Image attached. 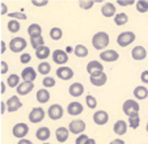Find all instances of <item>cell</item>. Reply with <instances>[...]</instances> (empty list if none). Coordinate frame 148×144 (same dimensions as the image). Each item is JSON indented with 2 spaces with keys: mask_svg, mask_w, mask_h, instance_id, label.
Returning a JSON list of instances; mask_svg holds the SVG:
<instances>
[{
  "mask_svg": "<svg viewBox=\"0 0 148 144\" xmlns=\"http://www.w3.org/2000/svg\"><path fill=\"white\" fill-rule=\"evenodd\" d=\"M46 114H47V113H45V109L41 108V106H38V108H33L30 110V113H29V115H28L29 122H32V123L42 122V121L45 119Z\"/></svg>",
  "mask_w": 148,
  "mask_h": 144,
  "instance_id": "obj_8",
  "label": "cell"
},
{
  "mask_svg": "<svg viewBox=\"0 0 148 144\" xmlns=\"http://www.w3.org/2000/svg\"><path fill=\"white\" fill-rule=\"evenodd\" d=\"M56 84V80L54 77H51V76H46V77H43V80H42V85H43V88L49 89V88H54Z\"/></svg>",
  "mask_w": 148,
  "mask_h": 144,
  "instance_id": "obj_38",
  "label": "cell"
},
{
  "mask_svg": "<svg viewBox=\"0 0 148 144\" xmlns=\"http://www.w3.org/2000/svg\"><path fill=\"white\" fill-rule=\"evenodd\" d=\"M51 50H50V47L49 46H42V47H39V49H37L36 50V56H37V59H41L42 62H45V59H47L49 56L51 55Z\"/></svg>",
  "mask_w": 148,
  "mask_h": 144,
  "instance_id": "obj_26",
  "label": "cell"
},
{
  "mask_svg": "<svg viewBox=\"0 0 148 144\" xmlns=\"http://www.w3.org/2000/svg\"><path fill=\"white\" fill-rule=\"evenodd\" d=\"M51 58H53L54 63L58 64L59 67H62V66H66V63L68 62V54L66 53L64 50L56 49V50L53 51V54H51Z\"/></svg>",
  "mask_w": 148,
  "mask_h": 144,
  "instance_id": "obj_9",
  "label": "cell"
},
{
  "mask_svg": "<svg viewBox=\"0 0 148 144\" xmlns=\"http://www.w3.org/2000/svg\"><path fill=\"white\" fill-rule=\"evenodd\" d=\"M129 22V16L125 12H121V13H117L114 17V24L117 26H123Z\"/></svg>",
  "mask_w": 148,
  "mask_h": 144,
  "instance_id": "obj_32",
  "label": "cell"
},
{
  "mask_svg": "<svg viewBox=\"0 0 148 144\" xmlns=\"http://www.w3.org/2000/svg\"><path fill=\"white\" fill-rule=\"evenodd\" d=\"M1 75H5L7 72H8V63L7 62H4V60H1Z\"/></svg>",
  "mask_w": 148,
  "mask_h": 144,
  "instance_id": "obj_47",
  "label": "cell"
},
{
  "mask_svg": "<svg viewBox=\"0 0 148 144\" xmlns=\"http://www.w3.org/2000/svg\"><path fill=\"white\" fill-rule=\"evenodd\" d=\"M84 85L81 83H79V81H76V83H72L70 86H68V93H70V96H72V97L75 98H79L81 97L84 94Z\"/></svg>",
  "mask_w": 148,
  "mask_h": 144,
  "instance_id": "obj_17",
  "label": "cell"
},
{
  "mask_svg": "<svg viewBox=\"0 0 148 144\" xmlns=\"http://www.w3.org/2000/svg\"><path fill=\"white\" fill-rule=\"evenodd\" d=\"M135 7H136V11L139 13H145V12H148V0H139V1H136Z\"/></svg>",
  "mask_w": 148,
  "mask_h": 144,
  "instance_id": "obj_37",
  "label": "cell"
},
{
  "mask_svg": "<svg viewBox=\"0 0 148 144\" xmlns=\"http://www.w3.org/2000/svg\"><path fill=\"white\" fill-rule=\"evenodd\" d=\"M29 134V126L24 122H18L12 127V135L14 138H17L18 140L21 139H25V136Z\"/></svg>",
  "mask_w": 148,
  "mask_h": 144,
  "instance_id": "obj_6",
  "label": "cell"
},
{
  "mask_svg": "<svg viewBox=\"0 0 148 144\" xmlns=\"http://www.w3.org/2000/svg\"><path fill=\"white\" fill-rule=\"evenodd\" d=\"M17 144H33L32 143V140H29V139H21V140H18V143Z\"/></svg>",
  "mask_w": 148,
  "mask_h": 144,
  "instance_id": "obj_51",
  "label": "cell"
},
{
  "mask_svg": "<svg viewBox=\"0 0 148 144\" xmlns=\"http://www.w3.org/2000/svg\"><path fill=\"white\" fill-rule=\"evenodd\" d=\"M134 97H135V100H138V101H142V100H145V98L148 97V89L145 88L144 85H138V86H135V89H134Z\"/></svg>",
  "mask_w": 148,
  "mask_h": 144,
  "instance_id": "obj_25",
  "label": "cell"
},
{
  "mask_svg": "<svg viewBox=\"0 0 148 144\" xmlns=\"http://www.w3.org/2000/svg\"><path fill=\"white\" fill-rule=\"evenodd\" d=\"M145 130H147V132H148V123H147V126H145Z\"/></svg>",
  "mask_w": 148,
  "mask_h": 144,
  "instance_id": "obj_56",
  "label": "cell"
},
{
  "mask_svg": "<svg viewBox=\"0 0 148 144\" xmlns=\"http://www.w3.org/2000/svg\"><path fill=\"white\" fill-rule=\"evenodd\" d=\"M88 140H89L88 135H85V134H81V135H79L77 138H76L75 144H87Z\"/></svg>",
  "mask_w": 148,
  "mask_h": 144,
  "instance_id": "obj_43",
  "label": "cell"
},
{
  "mask_svg": "<svg viewBox=\"0 0 148 144\" xmlns=\"http://www.w3.org/2000/svg\"><path fill=\"white\" fill-rule=\"evenodd\" d=\"M95 3H96L95 0H87V1H85V0H80V1H79V7H80L81 9H90L95 5Z\"/></svg>",
  "mask_w": 148,
  "mask_h": 144,
  "instance_id": "obj_41",
  "label": "cell"
},
{
  "mask_svg": "<svg viewBox=\"0 0 148 144\" xmlns=\"http://www.w3.org/2000/svg\"><path fill=\"white\" fill-rule=\"evenodd\" d=\"M109 144H126V143L122 140V139H114V140H112Z\"/></svg>",
  "mask_w": 148,
  "mask_h": 144,
  "instance_id": "obj_50",
  "label": "cell"
},
{
  "mask_svg": "<svg viewBox=\"0 0 148 144\" xmlns=\"http://www.w3.org/2000/svg\"><path fill=\"white\" fill-rule=\"evenodd\" d=\"M83 111H84V106H83V104H80L79 101H72V102H70L67 105V113L72 117L80 115Z\"/></svg>",
  "mask_w": 148,
  "mask_h": 144,
  "instance_id": "obj_18",
  "label": "cell"
},
{
  "mask_svg": "<svg viewBox=\"0 0 148 144\" xmlns=\"http://www.w3.org/2000/svg\"><path fill=\"white\" fill-rule=\"evenodd\" d=\"M0 46H1V54H4L7 51V43L4 41H1V45H0Z\"/></svg>",
  "mask_w": 148,
  "mask_h": 144,
  "instance_id": "obj_53",
  "label": "cell"
},
{
  "mask_svg": "<svg viewBox=\"0 0 148 144\" xmlns=\"http://www.w3.org/2000/svg\"><path fill=\"white\" fill-rule=\"evenodd\" d=\"M36 98L39 104H46L50 101V92L47 91L46 88H42L39 91H37V94H36Z\"/></svg>",
  "mask_w": 148,
  "mask_h": 144,
  "instance_id": "obj_27",
  "label": "cell"
},
{
  "mask_svg": "<svg viewBox=\"0 0 148 144\" xmlns=\"http://www.w3.org/2000/svg\"><path fill=\"white\" fill-rule=\"evenodd\" d=\"M50 38L53 39V41H59V39H62V37H63V30H62L60 28H51L50 30Z\"/></svg>",
  "mask_w": 148,
  "mask_h": 144,
  "instance_id": "obj_35",
  "label": "cell"
},
{
  "mask_svg": "<svg viewBox=\"0 0 148 144\" xmlns=\"http://www.w3.org/2000/svg\"><path fill=\"white\" fill-rule=\"evenodd\" d=\"M51 136V131L49 127H46V126H42V127H39L38 130L36 131V138L38 139L39 141H42V143H45V141H47L49 139H50Z\"/></svg>",
  "mask_w": 148,
  "mask_h": 144,
  "instance_id": "obj_22",
  "label": "cell"
},
{
  "mask_svg": "<svg viewBox=\"0 0 148 144\" xmlns=\"http://www.w3.org/2000/svg\"><path fill=\"white\" fill-rule=\"evenodd\" d=\"M21 84V76L17 75V73H12V75L8 76V79H7V85L9 86V88H16Z\"/></svg>",
  "mask_w": 148,
  "mask_h": 144,
  "instance_id": "obj_29",
  "label": "cell"
},
{
  "mask_svg": "<svg viewBox=\"0 0 148 144\" xmlns=\"http://www.w3.org/2000/svg\"><path fill=\"white\" fill-rule=\"evenodd\" d=\"M100 59L102 62H106V63H113V62H115V60H118V59H119V54H118L115 50L106 49V50L101 51Z\"/></svg>",
  "mask_w": 148,
  "mask_h": 144,
  "instance_id": "obj_10",
  "label": "cell"
},
{
  "mask_svg": "<svg viewBox=\"0 0 148 144\" xmlns=\"http://www.w3.org/2000/svg\"><path fill=\"white\" fill-rule=\"evenodd\" d=\"M32 4H33L34 7H45V5L49 4V1L47 0H33Z\"/></svg>",
  "mask_w": 148,
  "mask_h": 144,
  "instance_id": "obj_45",
  "label": "cell"
},
{
  "mask_svg": "<svg viewBox=\"0 0 148 144\" xmlns=\"http://www.w3.org/2000/svg\"><path fill=\"white\" fill-rule=\"evenodd\" d=\"M8 46H9V50H11L12 53L18 54V53H23V51L26 49L28 42H26L25 38H23V37H14V38H12L11 41H9Z\"/></svg>",
  "mask_w": 148,
  "mask_h": 144,
  "instance_id": "obj_2",
  "label": "cell"
},
{
  "mask_svg": "<svg viewBox=\"0 0 148 144\" xmlns=\"http://www.w3.org/2000/svg\"><path fill=\"white\" fill-rule=\"evenodd\" d=\"M30 60H32V55L29 53H24L20 56V63L21 64H28L30 63Z\"/></svg>",
  "mask_w": 148,
  "mask_h": 144,
  "instance_id": "obj_42",
  "label": "cell"
},
{
  "mask_svg": "<svg viewBox=\"0 0 148 144\" xmlns=\"http://www.w3.org/2000/svg\"><path fill=\"white\" fill-rule=\"evenodd\" d=\"M28 34L30 38H37V37H42V28L39 24H30L28 26Z\"/></svg>",
  "mask_w": 148,
  "mask_h": 144,
  "instance_id": "obj_28",
  "label": "cell"
},
{
  "mask_svg": "<svg viewBox=\"0 0 148 144\" xmlns=\"http://www.w3.org/2000/svg\"><path fill=\"white\" fill-rule=\"evenodd\" d=\"M131 56L134 60H144L147 58V50L144 46H135L131 50Z\"/></svg>",
  "mask_w": 148,
  "mask_h": 144,
  "instance_id": "obj_21",
  "label": "cell"
},
{
  "mask_svg": "<svg viewBox=\"0 0 148 144\" xmlns=\"http://www.w3.org/2000/svg\"><path fill=\"white\" fill-rule=\"evenodd\" d=\"M89 81H90V84L95 86H103L108 81V75L105 72H100V73L89 76Z\"/></svg>",
  "mask_w": 148,
  "mask_h": 144,
  "instance_id": "obj_16",
  "label": "cell"
},
{
  "mask_svg": "<svg viewBox=\"0 0 148 144\" xmlns=\"http://www.w3.org/2000/svg\"><path fill=\"white\" fill-rule=\"evenodd\" d=\"M117 4L118 5H122V7H129V5L136 4V1H134V0H118Z\"/></svg>",
  "mask_w": 148,
  "mask_h": 144,
  "instance_id": "obj_44",
  "label": "cell"
},
{
  "mask_svg": "<svg viewBox=\"0 0 148 144\" xmlns=\"http://www.w3.org/2000/svg\"><path fill=\"white\" fill-rule=\"evenodd\" d=\"M5 104H7L8 113H14V111H17L18 109L23 108V102L20 101L18 96H12V97H9L8 100L5 101Z\"/></svg>",
  "mask_w": 148,
  "mask_h": 144,
  "instance_id": "obj_12",
  "label": "cell"
},
{
  "mask_svg": "<svg viewBox=\"0 0 148 144\" xmlns=\"http://www.w3.org/2000/svg\"><path fill=\"white\" fill-rule=\"evenodd\" d=\"M140 80H142V83L148 84V69H145V71L142 72V75H140Z\"/></svg>",
  "mask_w": 148,
  "mask_h": 144,
  "instance_id": "obj_46",
  "label": "cell"
},
{
  "mask_svg": "<svg viewBox=\"0 0 148 144\" xmlns=\"http://www.w3.org/2000/svg\"><path fill=\"white\" fill-rule=\"evenodd\" d=\"M41 144H50V143H46V141H45V143H41Z\"/></svg>",
  "mask_w": 148,
  "mask_h": 144,
  "instance_id": "obj_57",
  "label": "cell"
},
{
  "mask_svg": "<svg viewBox=\"0 0 148 144\" xmlns=\"http://www.w3.org/2000/svg\"><path fill=\"white\" fill-rule=\"evenodd\" d=\"M122 110L125 113V115L127 117L136 115V114H139V110H140L139 102L135 100H126L122 105Z\"/></svg>",
  "mask_w": 148,
  "mask_h": 144,
  "instance_id": "obj_3",
  "label": "cell"
},
{
  "mask_svg": "<svg viewBox=\"0 0 148 144\" xmlns=\"http://www.w3.org/2000/svg\"><path fill=\"white\" fill-rule=\"evenodd\" d=\"M0 109H1V111H0V113H1V115H3V114H5L7 111H8V109H7V104L3 102V101H1V104H0Z\"/></svg>",
  "mask_w": 148,
  "mask_h": 144,
  "instance_id": "obj_49",
  "label": "cell"
},
{
  "mask_svg": "<svg viewBox=\"0 0 148 144\" xmlns=\"http://www.w3.org/2000/svg\"><path fill=\"white\" fill-rule=\"evenodd\" d=\"M110 43V37L106 32H97L92 37V46L96 50H106V47Z\"/></svg>",
  "mask_w": 148,
  "mask_h": 144,
  "instance_id": "obj_1",
  "label": "cell"
},
{
  "mask_svg": "<svg viewBox=\"0 0 148 144\" xmlns=\"http://www.w3.org/2000/svg\"><path fill=\"white\" fill-rule=\"evenodd\" d=\"M87 144H97V143H96V140H95V139L89 138V140H88V143H87Z\"/></svg>",
  "mask_w": 148,
  "mask_h": 144,
  "instance_id": "obj_54",
  "label": "cell"
},
{
  "mask_svg": "<svg viewBox=\"0 0 148 144\" xmlns=\"http://www.w3.org/2000/svg\"><path fill=\"white\" fill-rule=\"evenodd\" d=\"M135 39H136V36H135L134 32H122L117 37V43L121 47H127L131 43H134Z\"/></svg>",
  "mask_w": 148,
  "mask_h": 144,
  "instance_id": "obj_4",
  "label": "cell"
},
{
  "mask_svg": "<svg viewBox=\"0 0 148 144\" xmlns=\"http://www.w3.org/2000/svg\"><path fill=\"white\" fill-rule=\"evenodd\" d=\"M70 130L68 127H58L55 131V138L58 140V143H64V141L68 140V136H70Z\"/></svg>",
  "mask_w": 148,
  "mask_h": 144,
  "instance_id": "obj_23",
  "label": "cell"
},
{
  "mask_svg": "<svg viewBox=\"0 0 148 144\" xmlns=\"http://www.w3.org/2000/svg\"><path fill=\"white\" fill-rule=\"evenodd\" d=\"M46 113H47V117L51 121H59V119H62L63 115H64V109H63L62 105H59V104H53L47 109Z\"/></svg>",
  "mask_w": 148,
  "mask_h": 144,
  "instance_id": "obj_5",
  "label": "cell"
},
{
  "mask_svg": "<svg viewBox=\"0 0 148 144\" xmlns=\"http://www.w3.org/2000/svg\"><path fill=\"white\" fill-rule=\"evenodd\" d=\"M56 77L60 79V80H71L73 77V69L71 67H67V66H62L56 69Z\"/></svg>",
  "mask_w": 148,
  "mask_h": 144,
  "instance_id": "obj_11",
  "label": "cell"
},
{
  "mask_svg": "<svg viewBox=\"0 0 148 144\" xmlns=\"http://www.w3.org/2000/svg\"><path fill=\"white\" fill-rule=\"evenodd\" d=\"M93 122H95L97 126L106 125V123L109 122V114H108L105 110L95 111V114H93Z\"/></svg>",
  "mask_w": 148,
  "mask_h": 144,
  "instance_id": "obj_15",
  "label": "cell"
},
{
  "mask_svg": "<svg viewBox=\"0 0 148 144\" xmlns=\"http://www.w3.org/2000/svg\"><path fill=\"white\" fill-rule=\"evenodd\" d=\"M34 89V83H28V81H21L18 86H17L16 92L17 96H28L32 91Z\"/></svg>",
  "mask_w": 148,
  "mask_h": 144,
  "instance_id": "obj_20",
  "label": "cell"
},
{
  "mask_svg": "<svg viewBox=\"0 0 148 144\" xmlns=\"http://www.w3.org/2000/svg\"><path fill=\"white\" fill-rule=\"evenodd\" d=\"M0 7H1V16L9 14V13H8V7H7L5 3H1V4H0Z\"/></svg>",
  "mask_w": 148,
  "mask_h": 144,
  "instance_id": "obj_48",
  "label": "cell"
},
{
  "mask_svg": "<svg viewBox=\"0 0 148 144\" xmlns=\"http://www.w3.org/2000/svg\"><path fill=\"white\" fill-rule=\"evenodd\" d=\"M30 46L33 47L34 50L39 49V47L45 46V39L43 37H37V38H30Z\"/></svg>",
  "mask_w": 148,
  "mask_h": 144,
  "instance_id": "obj_36",
  "label": "cell"
},
{
  "mask_svg": "<svg viewBox=\"0 0 148 144\" xmlns=\"http://www.w3.org/2000/svg\"><path fill=\"white\" fill-rule=\"evenodd\" d=\"M101 14H102L103 17H106V19H110V17L114 19L115 14H117V8H115V5L112 1L103 3V5L101 7Z\"/></svg>",
  "mask_w": 148,
  "mask_h": 144,
  "instance_id": "obj_13",
  "label": "cell"
},
{
  "mask_svg": "<svg viewBox=\"0 0 148 144\" xmlns=\"http://www.w3.org/2000/svg\"><path fill=\"white\" fill-rule=\"evenodd\" d=\"M37 72L38 73H41V75H43L46 77V76H49V73L51 72V64L49 63V62H41V63L38 64V67H37Z\"/></svg>",
  "mask_w": 148,
  "mask_h": 144,
  "instance_id": "obj_30",
  "label": "cell"
},
{
  "mask_svg": "<svg viewBox=\"0 0 148 144\" xmlns=\"http://www.w3.org/2000/svg\"><path fill=\"white\" fill-rule=\"evenodd\" d=\"M5 88H7V84H4L3 81H1V84H0V92H1V94L5 93Z\"/></svg>",
  "mask_w": 148,
  "mask_h": 144,
  "instance_id": "obj_52",
  "label": "cell"
},
{
  "mask_svg": "<svg viewBox=\"0 0 148 144\" xmlns=\"http://www.w3.org/2000/svg\"><path fill=\"white\" fill-rule=\"evenodd\" d=\"M87 72L89 73V76L96 75V73H100V72H103V66L101 62L97 60H90L89 63L87 64Z\"/></svg>",
  "mask_w": 148,
  "mask_h": 144,
  "instance_id": "obj_19",
  "label": "cell"
},
{
  "mask_svg": "<svg viewBox=\"0 0 148 144\" xmlns=\"http://www.w3.org/2000/svg\"><path fill=\"white\" fill-rule=\"evenodd\" d=\"M127 125H129L130 128H132V130H136V128L140 126V117H139V114L129 117V122H127Z\"/></svg>",
  "mask_w": 148,
  "mask_h": 144,
  "instance_id": "obj_33",
  "label": "cell"
},
{
  "mask_svg": "<svg viewBox=\"0 0 148 144\" xmlns=\"http://www.w3.org/2000/svg\"><path fill=\"white\" fill-rule=\"evenodd\" d=\"M73 54H75L77 58H87L89 51H88L87 46H84V45H76L73 47Z\"/></svg>",
  "mask_w": 148,
  "mask_h": 144,
  "instance_id": "obj_31",
  "label": "cell"
},
{
  "mask_svg": "<svg viewBox=\"0 0 148 144\" xmlns=\"http://www.w3.org/2000/svg\"><path fill=\"white\" fill-rule=\"evenodd\" d=\"M68 53H73V50H72V47H71V46L67 47V54H68Z\"/></svg>",
  "mask_w": 148,
  "mask_h": 144,
  "instance_id": "obj_55",
  "label": "cell"
},
{
  "mask_svg": "<svg viewBox=\"0 0 148 144\" xmlns=\"http://www.w3.org/2000/svg\"><path fill=\"white\" fill-rule=\"evenodd\" d=\"M127 128H129L127 122H126V121H122V119L117 121V122L114 123V126H113V131H114V134H117L118 136L125 135V134L127 132Z\"/></svg>",
  "mask_w": 148,
  "mask_h": 144,
  "instance_id": "obj_24",
  "label": "cell"
},
{
  "mask_svg": "<svg viewBox=\"0 0 148 144\" xmlns=\"http://www.w3.org/2000/svg\"><path fill=\"white\" fill-rule=\"evenodd\" d=\"M85 128H87V125H85V122L81 121V119H73V121L70 122V125H68L70 132L73 134V135H77V136L84 134Z\"/></svg>",
  "mask_w": 148,
  "mask_h": 144,
  "instance_id": "obj_7",
  "label": "cell"
},
{
  "mask_svg": "<svg viewBox=\"0 0 148 144\" xmlns=\"http://www.w3.org/2000/svg\"><path fill=\"white\" fill-rule=\"evenodd\" d=\"M21 80L28 81V83H34V80L37 79V71L33 67H25L21 72Z\"/></svg>",
  "mask_w": 148,
  "mask_h": 144,
  "instance_id": "obj_14",
  "label": "cell"
},
{
  "mask_svg": "<svg viewBox=\"0 0 148 144\" xmlns=\"http://www.w3.org/2000/svg\"><path fill=\"white\" fill-rule=\"evenodd\" d=\"M8 16L11 17V20H17V21H20V20H24V21H25V20L28 19V16H26L24 12H12Z\"/></svg>",
  "mask_w": 148,
  "mask_h": 144,
  "instance_id": "obj_40",
  "label": "cell"
},
{
  "mask_svg": "<svg viewBox=\"0 0 148 144\" xmlns=\"http://www.w3.org/2000/svg\"><path fill=\"white\" fill-rule=\"evenodd\" d=\"M7 28H8L9 33H17V32H20L21 25H20V21H17V20H9L7 24Z\"/></svg>",
  "mask_w": 148,
  "mask_h": 144,
  "instance_id": "obj_34",
  "label": "cell"
},
{
  "mask_svg": "<svg viewBox=\"0 0 148 144\" xmlns=\"http://www.w3.org/2000/svg\"><path fill=\"white\" fill-rule=\"evenodd\" d=\"M85 104H87V108L89 109H96L97 108V98L92 94H88L85 97Z\"/></svg>",
  "mask_w": 148,
  "mask_h": 144,
  "instance_id": "obj_39",
  "label": "cell"
}]
</instances>
